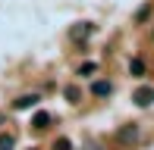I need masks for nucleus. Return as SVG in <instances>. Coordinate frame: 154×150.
Wrapping results in <instances>:
<instances>
[{
  "label": "nucleus",
  "mask_w": 154,
  "mask_h": 150,
  "mask_svg": "<svg viewBox=\"0 0 154 150\" xmlns=\"http://www.w3.org/2000/svg\"><path fill=\"white\" fill-rule=\"evenodd\" d=\"M132 103L135 106H151L154 103V88H148V85H142V88H135V94H132Z\"/></svg>",
  "instance_id": "obj_1"
},
{
  "label": "nucleus",
  "mask_w": 154,
  "mask_h": 150,
  "mask_svg": "<svg viewBox=\"0 0 154 150\" xmlns=\"http://www.w3.org/2000/svg\"><path fill=\"white\" fill-rule=\"evenodd\" d=\"M91 35H94V25L91 22H79V25L69 28V38H72V41H85V38H91Z\"/></svg>",
  "instance_id": "obj_2"
},
{
  "label": "nucleus",
  "mask_w": 154,
  "mask_h": 150,
  "mask_svg": "<svg viewBox=\"0 0 154 150\" xmlns=\"http://www.w3.org/2000/svg\"><path fill=\"white\" fill-rule=\"evenodd\" d=\"M38 94H19L16 100H13V110H32V106H38Z\"/></svg>",
  "instance_id": "obj_3"
},
{
  "label": "nucleus",
  "mask_w": 154,
  "mask_h": 150,
  "mask_svg": "<svg viewBox=\"0 0 154 150\" xmlns=\"http://www.w3.org/2000/svg\"><path fill=\"white\" fill-rule=\"evenodd\" d=\"M91 94H94V97H110V94H113V85H110V81H94V85H91Z\"/></svg>",
  "instance_id": "obj_4"
},
{
  "label": "nucleus",
  "mask_w": 154,
  "mask_h": 150,
  "mask_svg": "<svg viewBox=\"0 0 154 150\" xmlns=\"http://www.w3.org/2000/svg\"><path fill=\"white\" fill-rule=\"evenodd\" d=\"M47 125H51V113H44V110H41V113H35V116H32V128L44 131Z\"/></svg>",
  "instance_id": "obj_5"
},
{
  "label": "nucleus",
  "mask_w": 154,
  "mask_h": 150,
  "mask_svg": "<svg viewBox=\"0 0 154 150\" xmlns=\"http://www.w3.org/2000/svg\"><path fill=\"white\" fill-rule=\"evenodd\" d=\"M120 141H135L138 138V125L132 122V125H126V128H120V134H116Z\"/></svg>",
  "instance_id": "obj_6"
},
{
  "label": "nucleus",
  "mask_w": 154,
  "mask_h": 150,
  "mask_svg": "<svg viewBox=\"0 0 154 150\" xmlns=\"http://www.w3.org/2000/svg\"><path fill=\"white\" fill-rule=\"evenodd\" d=\"M63 97H66L69 103H79V100H82V91L75 85H69V88H63Z\"/></svg>",
  "instance_id": "obj_7"
},
{
  "label": "nucleus",
  "mask_w": 154,
  "mask_h": 150,
  "mask_svg": "<svg viewBox=\"0 0 154 150\" xmlns=\"http://www.w3.org/2000/svg\"><path fill=\"white\" fill-rule=\"evenodd\" d=\"M129 72L135 75V78H142V75H145V63H142V59H129Z\"/></svg>",
  "instance_id": "obj_8"
},
{
  "label": "nucleus",
  "mask_w": 154,
  "mask_h": 150,
  "mask_svg": "<svg viewBox=\"0 0 154 150\" xmlns=\"http://www.w3.org/2000/svg\"><path fill=\"white\" fill-rule=\"evenodd\" d=\"M75 72H79L82 78H88V75H94V72H97V63H82V66H79Z\"/></svg>",
  "instance_id": "obj_9"
},
{
  "label": "nucleus",
  "mask_w": 154,
  "mask_h": 150,
  "mask_svg": "<svg viewBox=\"0 0 154 150\" xmlns=\"http://www.w3.org/2000/svg\"><path fill=\"white\" fill-rule=\"evenodd\" d=\"M51 150H72V141H69V138H57Z\"/></svg>",
  "instance_id": "obj_10"
},
{
  "label": "nucleus",
  "mask_w": 154,
  "mask_h": 150,
  "mask_svg": "<svg viewBox=\"0 0 154 150\" xmlns=\"http://www.w3.org/2000/svg\"><path fill=\"white\" fill-rule=\"evenodd\" d=\"M13 147H16L13 134H0V150H13Z\"/></svg>",
  "instance_id": "obj_11"
},
{
  "label": "nucleus",
  "mask_w": 154,
  "mask_h": 150,
  "mask_svg": "<svg viewBox=\"0 0 154 150\" xmlns=\"http://www.w3.org/2000/svg\"><path fill=\"white\" fill-rule=\"evenodd\" d=\"M29 150H38V147H29Z\"/></svg>",
  "instance_id": "obj_12"
}]
</instances>
